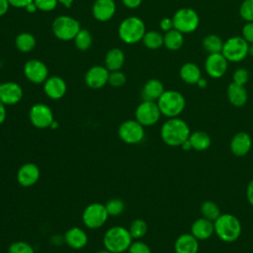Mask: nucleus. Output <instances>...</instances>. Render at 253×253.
Segmentation results:
<instances>
[{
    "label": "nucleus",
    "mask_w": 253,
    "mask_h": 253,
    "mask_svg": "<svg viewBox=\"0 0 253 253\" xmlns=\"http://www.w3.org/2000/svg\"><path fill=\"white\" fill-rule=\"evenodd\" d=\"M191 129L189 125L179 117L170 118L163 123L160 128V137L162 141L171 147L181 146L189 138Z\"/></svg>",
    "instance_id": "nucleus-1"
},
{
    "label": "nucleus",
    "mask_w": 253,
    "mask_h": 253,
    "mask_svg": "<svg viewBox=\"0 0 253 253\" xmlns=\"http://www.w3.org/2000/svg\"><path fill=\"white\" fill-rule=\"evenodd\" d=\"M213 227L216 236L227 243L236 241L242 230L239 219L231 213H221L213 221Z\"/></svg>",
    "instance_id": "nucleus-2"
},
{
    "label": "nucleus",
    "mask_w": 253,
    "mask_h": 253,
    "mask_svg": "<svg viewBox=\"0 0 253 253\" xmlns=\"http://www.w3.org/2000/svg\"><path fill=\"white\" fill-rule=\"evenodd\" d=\"M132 242V237L127 228L122 225L110 227L103 236L104 248L112 253H123L127 251Z\"/></svg>",
    "instance_id": "nucleus-3"
},
{
    "label": "nucleus",
    "mask_w": 253,
    "mask_h": 253,
    "mask_svg": "<svg viewBox=\"0 0 253 253\" xmlns=\"http://www.w3.org/2000/svg\"><path fill=\"white\" fill-rule=\"evenodd\" d=\"M145 32L144 22L136 16H129L124 19L118 28L120 40L126 44H134L141 42Z\"/></svg>",
    "instance_id": "nucleus-4"
},
{
    "label": "nucleus",
    "mask_w": 253,
    "mask_h": 253,
    "mask_svg": "<svg viewBox=\"0 0 253 253\" xmlns=\"http://www.w3.org/2000/svg\"><path fill=\"white\" fill-rule=\"evenodd\" d=\"M156 103L161 115L168 119L179 117L186 107L185 97L176 90H165Z\"/></svg>",
    "instance_id": "nucleus-5"
},
{
    "label": "nucleus",
    "mask_w": 253,
    "mask_h": 253,
    "mask_svg": "<svg viewBox=\"0 0 253 253\" xmlns=\"http://www.w3.org/2000/svg\"><path fill=\"white\" fill-rule=\"evenodd\" d=\"M80 30V23L75 18L67 15L56 17L51 24L53 36L62 42L73 41Z\"/></svg>",
    "instance_id": "nucleus-6"
},
{
    "label": "nucleus",
    "mask_w": 253,
    "mask_h": 253,
    "mask_svg": "<svg viewBox=\"0 0 253 253\" xmlns=\"http://www.w3.org/2000/svg\"><path fill=\"white\" fill-rule=\"evenodd\" d=\"M174 29L182 34H190L195 32L200 25V17L196 10L189 7L178 9L173 17Z\"/></svg>",
    "instance_id": "nucleus-7"
},
{
    "label": "nucleus",
    "mask_w": 253,
    "mask_h": 253,
    "mask_svg": "<svg viewBox=\"0 0 253 253\" xmlns=\"http://www.w3.org/2000/svg\"><path fill=\"white\" fill-rule=\"evenodd\" d=\"M249 43L239 36L226 39L223 42L221 53L228 62H239L248 56Z\"/></svg>",
    "instance_id": "nucleus-8"
},
{
    "label": "nucleus",
    "mask_w": 253,
    "mask_h": 253,
    "mask_svg": "<svg viewBox=\"0 0 253 253\" xmlns=\"http://www.w3.org/2000/svg\"><path fill=\"white\" fill-rule=\"evenodd\" d=\"M109 214L105 205L101 203H92L88 205L82 212V221L90 229L102 227L108 220Z\"/></svg>",
    "instance_id": "nucleus-9"
},
{
    "label": "nucleus",
    "mask_w": 253,
    "mask_h": 253,
    "mask_svg": "<svg viewBox=\"0 0 253 253\" xmlns=\"http://www.w3.org/2000/svg\"><path fill=\"white\" fill-rule=\"evenodd\" d=\"M118 135L120 139L126 144H137L144 139V126L135 119L126 120L119 126Z\"/></svg>",
    "instance_id": "nucleus-10"
},
{
    "label": "nucleus",
    "mask_w": 253,
    "mask_h": 253,
    "mask_svg": "<svg viewBox=\"0 0 253 253\" xmlns=\"http://www.w3.org/2000/svg\"><path fill=\"white\" fill-rule=\"evenodd\" d=\"M161 112L156 102L143 101L138 104L134 112L135 120L143 126H151L158 123L161 118Z\"/></svg>",
    "instance_id": "nucleus-11"
},
{
    "label": "nucleus",
    "mask_w": 253,
    "mask_h": 253,
    "mask_svg": "<svg viewBox=\"0 0 253 253\" xmlns=\"http://www.w3.org/2000/svg\"><path fill=\"white\" fill-rule=\"evenodd\" d=\"M29 119L31 124L37 128L50 127L54 121L52 110L43 103L34 104L29 111Z\"/></svg>",
    "instance_id": "nucleus-12"
},
{
    "label": "nucleus",
    "mask_w": 253,
    "mask_h": 253,
    "mask_svg": "<svg viewBox=\"0 0 253 253\" xmlns=\"http://www.w3.org/2000/svg\"><path fill=\"white\" fill-rule=\"evenodd\" d=\"M23 72L28 81L34 84H43L48 78V68L40 59H30L25 62Z\"/></svg>",
    "instance_id": "nucleus-13"
},
{
    "label": "nucleus",
    "mask_w": 253,
    "mask_h": 253,
    "mask_svg": "<svg viewBox=\"0 0 253 253\" xmlns=\"http://www.w3.org/2000/svg\"><path fill=\"white\" fill-rule=\"evenodd\" d=\"M228 61L221 52L211 53L205 60V70L213 79L222 77L226 73Z\"/></svg>",
    "instance_id": "nucleus-14"
},
{
    "label": "nucleus",
    "mask_w": 253,
    "mask_h": 253,
    "mask_svg": "<svg viewBox=\"0 0 253 253\" xmlns=\"http://www.w3.org/2000/svg\"><path fill=\"white\" fill-rule=\"evenodd\" d=\"M110 71L102 65H94L90 67L84 76L87 87L91 89H101L108 84Z\"/></svg>",
    "instance_id": "nucleus-15"
},
{
    "label": "nucleus",
    "mask_w": 253,
    "mask_h": 253,
    "mask_svg": "<svg viewBox=\"0 0 253 253\" xmlns=\"http://www.w3.org/2000/svg\"><path fill=\"white\" fill-rule=\"evenodd\" d=\"M22 87L13 81H7L0 83V101L5 106H13L18 103L23 98Z\"/></svg>",
    "instance_id": "nucleus-16"
},
{
    "label": "nucleus",
    "mask_w": 253,
    "mask_h": 253,
    "mask_svg": "<svg viewBox=\"0 0 253 253\" xmlns=\"http://www.w3.org/2000/svg\"><path fill=\"white\" fill-rule=\"evenodd\" d=\"M41 171L38 165L33 162L23 164L17 171V182L24 188H29L36 185L40 179Z\"/></svg>",
    "instance_id": "nucleus-17"
},
{
    "label": "nucleus",
    "mask_w": 253,
    "mask_h": 253,
    "mask_svg": "<svg viewBox=\"0 0 253 253\" xmlns=\"http://www.w3.org/2000/svg\"><path fill=\"white\" fill-rule=\"evenodd\" d=\"M67 85L63 78L53 75L43 82V92L51 100H59L66 94Z\"/></svg>",
    "instance_id": "nucleus-18"
},
{
    "label": "nucleus",
    "mask_w": 253,
    "mask_h": 253,
    "mask_svg": "<svg viewBox=\"0 0 253 253\" xmlns=\"http://www.w3.org/2000/svg\"><path fill=\"white\" fill-rule=\"evenodd\" d=\"M115 0H95L92 6V15L99 22H108L116 14Z\"/></svg>",
    "instance_id": "nucleus-19"
},
{
    "label": "nucleus",
    "mask_w": 253,
    "mask_h": 253,
    "mask_svg": "<svg viewBox=\"0 0 253 253\" xmlns=\"http://www.w3.org/2000/svg\"><path fill=\"white\" fill-rule=\"evenodd\" d=\"M252 147V138L245 131H239L233 135L230 140L229 148L237 157L245 156Z\"/></svg>",
    "instance_id": "nucleus-20"
},
{
    "label": "nucleus",
    "mask_w": 253,
    "mask_h": 253,
    "mask_svg": "<svg viewBox=\"0 0 253 253\" xmlns=\"http://www.w3.org/2000/svg\"><path fill=\"white\" fill-rule=\"evenodd\" d=\"M64 242L72 249L79 250L84 248L88 243L87 233L80 227L74 226L64 233Z\"/></svg>",
    "instance_id": "nucleus-21"
},
{
    "label": "nucleus",
    "mask_w": 253,
    "mask_h": 253,
    "mask_svg": "<svg viewBox=\"0 0 253 253\" xmlns=\"http://www.w3.org/2000/svg\"><path fill=\"white\" fill-rule=\"evenodd\" d=\"M191 233L198 240L209 239L214 233L213 221H211L206 217L197 218L191 226Z\"/></svg>",
    "instance_id": "nucleus-22"
},
{
    "label": "nucleus",
    "mask_w": 253,
    "mask_h": 253,
    "mask_svg": "<svg viewBox=\"0 0 253 253\" xmlns=\"http://www.w3.org/2000/svg\"><path fill=\"white\" fill-rule=\"evenodd\" d=\"M226 96L228 99V102L237 108L243 107L248 100V93L243 85L236 84L234 82H231L226 89Z\"/></svg>",
    "instance_id": "nucleus-23"
},
{
    "label": "nucleus",
    "mask_w": 253,
    "mask_h": 253,
    "mask_svg": "<svg viewBox=\"0 0 253 253\" xmlns=\"http://www.w3.org/2000/svg\"><path fill=\"white\" fill-rule=\"evenodd\" d=\"M175 253H198L199 240L192 233L179 235L174 243Z\"/></svg>",
    "instance_id": "nucleus-24"
},
{
    "label": "nucleus",
    "mask_w": 253,
    "mask_h": 253,
    "mask_svg": "<svg viewBox=\"0 0 253 253\" xmlns=\"http://www.w3.org/2000/svg\"><path fill=\"white\" fill-rule=\"evenodd\" d=\"M165 91L163 83L156 78L147 80L141 89V98L143 101L156 102Z\"/></svg>",
    "instance_id": "nucleus-25"
},
{
    "label": "nucleus",
    "mask_w": 253,
    "mask_h": 253,
    "mask_svg": "<svg viewBox=\"0 0 253 253\" xmlns=\"http://www.w3.org/2000/svg\"><path fill=\"white\" fill-rule=\"evenodd\" d=\"M179 75L182 81L190 85H196L198 81L203 77L200 67L195 62H185L180 70Z\"/></svg>",
    "instance_id": "nucleus-26"
},
{
    "label": "nucleus",
    "mask_w": 253,
    "mask_h": 253,
    "mask_svg": "<svg viewBox=\"0 0 253 253\" xmlns=\"http://www.w3.org/2000/svg\"><path fill=\"white\" fill-rule=\"evenodd\" d=\"M105 67L109 71L121 70L125 63V52L119 47H113L109 49L104 59Z\"/></svg>",
    "instance_id": "nucleus-27"
},
{
    "label": "nucleus",
    "mask_w": 253,
    "mask_h": 253,
    "mask_svg": "<svg viewBox=\"0 0 253 253\" xmlns=\"http://www.w3.org/2000/svg\"><path fill=\"white\" fill-rule=\"evenodd\" d=\"M184 44V34L173 29L163 35V45L172 51L179 50Z\"/></svg>",
    "instance_id": "nucleus-28"
},
{
    "label": "nucleus",
    "mask_w": 253,
    "mask_h": 253,
    "mask_svg": "<svg viewBox=\"0 0 253 253\" xmlns=\"http://www.w3.org/2000/svg\"><path fill=\"white\" fill-rule=\"evenodd\" d=\"M189 140L191 142L192 149H195L197 151L207 150L211 143V136L203 130H196L194 132H191Z\"/></svg>",
    "instance_id": "nucleus-29"
},
{
    "label": "nucleus",
    "mask_w": 253,
    "mask_h": 253,
    "mask_svg": "<svg viewBox=\"0 0 253 253\" xmlns=\"http://www.w3.org/2000/svg\"><path fill=\"white\" fill-rule=\"evenodd\" d=\"M37 41L33 34L28 32L20 33L15 39V45L21 52H31L36 47Z\"/></svg>",
    "instance_id": "nucleus-30"
},
{
    "label": "nucleus",
    "mask_w": 253,
    "mask_h": 253,
    "mask_svg": "<svg viewBox=\"0 0 253 253\" xmlns=\"http://www.w3.org/2000/svg\"><path fill=\"white\" fill-rule=\"evenodd\" d=\"M223 42H224V41H222L219 36L214 35V34H210V35H207L203 39L202 45H203V48L209 54L218 53V52H221V50H222Z\"/></svg>",
    "instance_id": "nucleus-31"
},
{
    "label": "nucleus",
    "mask_w": 253,
    "mask_h": 253,
    "mask_svg": "<svg viewBox=\"0 0 253 253\" xmlns=\"http://www.w3.org/2000/svg\"><path fill=\"white\" fill-rule=\"evenodd\" d=\"M141 42L146 48L155 50L163 45V35L155 30L146 31Z\"/></svg>",
    "instance_id": "nucleus-32"
},
{
    "label": "nucleus",
    "mask_w": 253,
    "mask_h": 253,
    "mask_svg": "<svg viewBox=\"0 0 253 253\" xmlns=\"http://www.w3.org/2000/svg\"><path fill=\"white\" fill-rule=\"evenodd\" d=\"M73 41L77 49L81 51H85L91 47L93 38L91 33L87 29H81L78 32V34L75 36Z\"/></svg>",
    "instance_id": "nucleus-33"
},
{
    "label": "nucleus",
    "mask_w": 253,
    "mask_h": 253,
    "mask_svg": "<svg viewBox=\"0 0 253 253\" xmlns=\"http://www.w3.org/2000/svg\"><path fill=\"white\" fill-rule=\"evenodd\" d=\"M201 213L203 217H206L211 221H214L221 214L219 207L212 201H205L202 203Z\"/></svg>",
    "instance_id": "nucleus-34"
},
{
    "label": "nucleus",
    "mask_w": 253,
    "mask_h": 253,
    "mask_svg": "<svg viewBox=\"0 0 253 253\" xmlns=\"http://www.w3.org/2000/svg\"><path fill=\"white\" fill-rule=\"evenodd\" d=\"M147 223L145 220L141 218H136L131 221V223L128 226V231L132 237V239H140L142 238L146 232H147Z\"/></svg>",
    "instance_id": "nucleus-35"
},
{
    "label": "nucleus",
    "mask_w": 253,
    "mask_h": 253,
    "mask_svg": "<svg viewBox=\"0 0 253 253\" xmlns=\"http://www.w3.org/2000/svg\"><path fill=\"white\" fill-rule=\"evenodd\" d=\"M105 207H106L109 216H119L120 214H122L124 212L125 208H126L124 201L119 198L110 199L105 204Z\"/></svg>",
    "instance_id": "nucleus-36"
},
{
    "label": "nucleus",
    "mask_w": 253,
    "mask_h": 253,
    "mask_svg": "<svg viewBox=\"0 0 253 253\" xmlns=\"http://www.w3.org/2000/svg\"><path fill=\"white\" fill-rule=\"evenodd\" d=\"M239 15L245 22H253V0H243L241 2Z\"/></svg>",
    "instance_id": "nucleus-37"
},
{
    "label": "nucleus",
    "mask_w": 253,
    "mask_h": 253,
    "mask_svg": "<svg viewBox=\"0 0 253 253\" xmlns=\"http://www.w3.org/2000/svg\"><path fill=\"white\" fill-rule=\"evenodd\" d=\"M8 253H35V249L26 241H15L8 247Z\"/></svg>",
    "instance_id": "nucleus-38"
},
{
    "label": "nucleus",
    "mask_w": 253,
    "mask_h": 253,
    "mask_svg": "<svg viewBox=\"0 0 253 253\" xmlns=\"http://www.w3.org/2000/svg\"><path fill=\"white\" fill-rule=\"evenodd\" d=\"M126 77L125 73H123L121 70L110 71L108 84H110L112 87H115V88L122 87L126 84Z\"/></svg>",
    "instance_id": "nucleus-39"
},
{
    "label": "nucleus",
    "mask_w": 253,
    "mask_h": 253,
    "mask_svg": "<svg viewBox=\"0 0 253 253\" xmlns=\"http://www.w3.org/2000/svg\"><path fill=\"white\" fill-rule=\"evenodd\" d=\"M249 78H250V73L248 69L244 67H239L235 69L232 74V82L239 85H243V86H245V84L249 81Z\"/></svg>",
    "instance_id": "nucleus-40"
},
{
    "label": "nucleus",
    "mask_w": 253,
    "mask_h": 253,
    "mask_svg": "<svg viewBox=\"0 0 253 253\" xmlns=\"http://www.w3.org/2000/svg\"><path fill=\"white\" fill-rule=\"evenodd\" d=\"M34 2L38 10L42 12H51L58 4L57 0H34Z\"/></svg>",
    "instance_id": "nucleus-41"
},
{
    "label": "nucleus",
    "mask_w": 253,
    "mask_h": 253,
    "mask_svg": "<svg viewBox=\"0 0 253 253\" xmlns=\"http://www.w3.org/2000/svg\"><path fill=\"white\" fill-rule=\"evenodd\" d=\"M127 251L128 253H151L150 247L139 239L136 241H132Z\"/></svg>",
    "instance_id": "nucleus-42"
},
{
    "label": "nucleus",
    "mask_w": 253,
    "mask_h": 253,
    "mask_svg": "<svg viewBox=\"0 0 253 253\" xmlns=\"http://www.w3.org/2000/svg\"><path fill=\"white\" fill-rule=\"evenodd\" d=\"M241 37L249 43H253V22H246L241 30Z\"/></svg>",
    "instance_id": "nucleus-43"
},
{
    "label": "nucleus",
    "mask_w": 253,
    "mask_h": 253,
    "mask_svg": "<svg viewBox=\"0 0 253 253\" xmlns=\"http://www.w3.org/2000/svg\"><path fill=\"white\" fill-rule=\"evenodd\" d=\"M159 28L162 32L166 33V32H169L171 30L174 29V25H173V20L172 18H169V17H164L160 20L159 22Z\"/></svg>",
    "instance_id": "nucleus-44"
},
{
    "label": "nucleus",
    "mask_w": 253,
    "mask_h": 253,
    "mask_svg": "<svg viewBox=\"0 0 253 253\" xmlns=\"http://www.w3.org/2000/svg\"><path fill=\"white\" fill-rule=\"evenodd\" d=\"M10 6L14 8H26L30 3L34 2V0H8Z\"/></svg>",
    "instance_id": "nucleus-45"
},
{
    "label": "nucleus",
    "mask_w": 253,
    "mask_h": 253,
    "mask_svg": "<svg viewBox=\"0 0 253 253\" xmlns=\"http://www.w3.org/2000/svg\"><path fill=\"white\" fill-rule=\"evenodd\" d=\"M122 2L127 9H136L141 5L142 0H122Z\"/></svg>",
    "instance_id": "nucleus-46"
},
{
    "label": "nucleus",
    "mask_w": 253,
    "mask_h": 253,
    "mask_svg": "<svg viewBox=\"0 0 253 253\" xmlns=\"http://www.w3.org/2000/svg\"><path fill=\"white\" fill-rule=\"evenodd\" d=\"M246 198L249 204L253 207V179L248 183L246 188Z\"/></svg>",
    "instance_id": "nucleus-47"
},
{
    "label": "nucleus",
    "mask_w": 253,
    "mask_h": 253,
    "mask_svg": "<svg viewBox=\"0 0 253 253\" xmlns=\"http://www.w3.org/2000/svg\"><path fill=\"white\" fill-rule=\"evenodd\" d=\"M10 4L8 0H0V17L4 16L9 10Z\"/></svg>",
    "instance_id": "nucleus-48"
},
{
    "label": "nucleus",
    "mask_w": 253,
    "mask_h": 253,
    "mask_svg": "<svg viewBox=\"0 0 253 253\" xmlns=\"http://www.w3.org/2000/svg\"><path fill=\"white\" fill-rule=\"evenodd\" d=\"M7 117V111H6V106L0 101V125H2Z\"/></svg>",
    "instance_id": "nucleus-49"
},
{
    "label": "nucleus",
    "mask_w": 253,
    "mask_h": 253,
    "mask_svg": "<svg viewBox=\"0 0 253 253\" xmlns=\"http://www.w3.org/2000/svg\"><path fill=\"white\" fill-rule=\"evenodd\" d=\"M25 10H26L28 13L33 14V13H35L36 11H38V8H37L35 2H32V3H30V4L25 8Z\"/></svg>",
    "instance_id": "nucleus-50"
},
{
    "label": "nucleus",
    "mask_w": 253,
    "mask_h": 253,
    "mask_svg": "<svg viewBox=\"0 0 253 253\" xmlns=\"http://www.w3.org/2000/svg\"><path fill=\"white\" fill-rule=\"evenodd\" d=\"M196 85H198V87L201 88V89H205V88H207V86H208V80H207L206 78L202 77V78L198 81V83H197Z\"/></svg>",
    "instance_id": "nucleus-51"
},
{
    "label": "nucleus",
    "mask_w": 253,
    "mask_h": 253,
    "mask_svg": "<svg viewBox=\"0 0 253 253\" xmlns=\"http://www.w3.org/2000/svg\"><path fill=\"white\" fill-rule=\"evenodd\" d=\"M57 1H58V3L61 4L62 6H64V7H66V8H69V7L72 6V4H73V2H74L75 0H57Z\"/></svg>",
    "instance_id": "nucleus-52"
},
{
    "label": "nucleus",
    "mask_w": 253,
    "mask_h": 253,
    "mask_svg": "<svg viewBox=\"0 0 253 253\" xmlns=\"http://www.w3.org/2000/svg\"><path fill=\"white\" fill-rule=\"evenodd\" d=\"M181 147H182V149L183 150H190V149H192V145H191V142H190V140H189V138L187 139V140H185L182 144H181Z\"/></svg>",
    "instance_id": "nucleus-53"
},
{
    "label": "nucleus",
    "mask_w": 253,
    "mask_h": 253,
    "mask_svg": "<svg viewBox=\"0 0 253 253\" xmlns=\"http://www.w3.org/2000/svg\"><path fill=\"white\" fill-rule=\"evenodd\" d=\"M248 55L253 56V43L249 44V48H248Z\"/></svg>",
    "instance_id": "nucleus-54"
},
{
    "label": "nucleus",
    "mask_w": 253,
    "mask_h": 253,
    "mask_svg": "<svg viewBox=\"0 0 253 253\" xmlns=\"http://www.w3.org/2000/svg\"><path fill=\"white\" fill-rule=\"evenodd\" d=\"M57 126H58V124H57V122L54 120L53 123H52L51 126H50V128H51V129H55Z\"/></svg>",
    "instance_id": "nucleus-55"
},
{
    "label": "nucleus",
    "mask_w": 253,
    "mask_h": 253,
    "mask_svg": "<svg viewBox=\"0 0 253 253\" xmlns=\"http://www.w3.org/2000/svg\"><path fill=\"white\" fill-rule=\"evenodd\" d=\"M97 253H112V252H111V251H109L108 249L104 248V249H102V250H99Z\"/></svg>",
    "instance_id": "nucleus-56"
}]
</instances>
